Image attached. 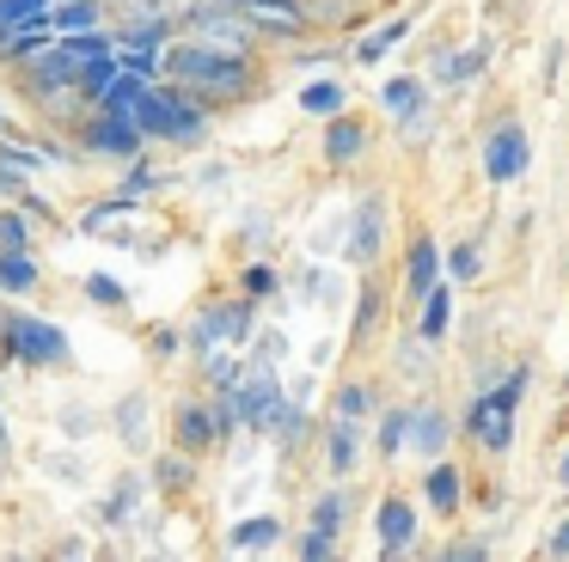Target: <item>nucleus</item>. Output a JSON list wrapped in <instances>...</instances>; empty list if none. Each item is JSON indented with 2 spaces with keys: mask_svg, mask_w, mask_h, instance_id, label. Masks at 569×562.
<instances>
[{
  "mask_svg": "<svg viewBox=\"0 0 569 562\" xmlns=\"http://www.w3.org/2000/svg\"><path fill=\"white\" fill-rule=\"evenodd\" d=\"M160 73L184 98H209V104H239V98L251 92V61L214 56V49H202V43H172L160 61Z\"/></svg>",
  "mask_w": 569,
  "mask_h": 562,
  "instance_id": "f257e3e1",
  "label": "nucleus"
},
{
  "mask_svg": "<svg viewBox=\"0 0 569 562\" xmlns=\"http://www.w3.org/2000/svg\"><path fill=\"white\" fill-rule=\"evenodd\" d=\"M184 43H202V49H214V56L246 61V56H251V43H258V24H251L239 7L190 0V12H184Z\"/></svg>",
  "mask_w": 569,
  "mask_h": 562,
  "instance_id": "f03ea898",
  "label": "nucleus"
},
{
  "mask_svg": "<svg viewBox=\"0 0 569 562\" xmlns=\"http://www.w3.org/2000/svg\"><path fill=\"white\" fill-rule=\"evenodd\" d=\"M520 398H527V367H520V373H508L496 391H483V398L471 403L466 428H471V440H478L483 452H508V440H515V410H520Z\"/></svg>",
  "mask_w": 569,
  "mask_h": 562,
  "instance_id": "7ed1b4c3",
  "label": "nucleus"
},
{
  "mask_svg": "<svg viewBox=\"0 0 569 562\" xmlns=\"http://www.w3.org/2000/svg\"><path fill=\"white\" fill-rule=\"evenodd\" d=\"M136 129L141 134H166V141H197L202 110H197V98H184L178 86L172 92H148V104L136 110Z\"/></svg>",
  "mask_w": 569,
  "mask_h": 562,
  "instance_id": "20e7f679",
  "label": "nucleus"
},
{
  "mask_svg": "<svg viewBox=\"0 0 569 562\" xmlns=\"http://www.w3.org/2000/svg\"><path fill=\"white\" fill-rule=\"evenodd\" d=\"M527 165H532L527 129H520V122H502V129L483 141V178H490V183H515Z\"/></svg>",
  "mask_w": 569,
  "mask_h": 562,
  "instance_id": "39448f33",
  "label": "nucleus"
},
{
  "mask_svg": "<svg viewBox=\"0 0 569 562\" xmlns=\"http://www.w3.org/2000/svg\"><path fill=\"white\" fill-rule=\"evenodd\" d=\"M7 342H13V354L31 367H62L68 361V337L56 324H43V318H13V324H7Z\"/></svg>",
  "mask_w": 569,
  "mask_h": 562,
  "instance_id": "423d86ee",
  "label": "nucleus"
},
{
  "mask_svg": "<svg viewBox=\"0 0 569 562\" xmlns=\"http://www.w3.org/2000/svg\"><path fill=\"white\" fill-rule=\"evenodd\" d=\"M233 398V410H239V422H251V428H276L282 422V385H276V373H251L239 391H227Z\"/></svg>",
  "mask_w": 569,
  "mask_h": 562,
  "instance_id": "0eeeda50",
  "label": "nucleus"
},
{
  "mask_svg": "<svg viewBox=\"0 0 569 562\" xmlns=\"http://www.w3.org/2000/svg\"><path fill=\"white\" fill-rule=\"evenodd\" d=\"M380 239H386V208H380V195H368L356 208V227H349V257L356 263H380Z\"/></svg>",
  "mask_w": 569,
  "mask_h": 562,
  "instance_id": "6e6552de",
  "label": "nucleus"
},
{
  "mask_svg": "<svg viewBox=\"0 0 569 562\" xmlns=\"http://www.w3.org/2000/svg\"><path fill=\"white\" fill-rule=\"evenodd\" d=\"M239 12H246L258 31H276V37H300V31L312 24L300 0H258V7H239Z\"/></svg>",
  "mask_w": 569,
  "mask_h": 562,
  "instance_id": "1a4fd4ad",
  "label": "nucleus"
},
{
  "mask_svg": "<svg viewBox=\"0 0 569 562\" xmlns=\"http://www.w3.org/2000/svg\"><path fill=\"white\" fill-rule=\"evenodd\" d=\"M87 147L92 153H111V159H129V153H141V129L136 122H117V117H99V122H87Z\"/></svg>",
  "mask_w": 569,
  "mask_h": 562,
  "instance_id": "9d476101",
  "label": "nucleus"
},
{
  "mask_svg": "<svg viewBox=\"0 0 569 562\" xmlns=\"http://www.w3.org/2000/svg\"><path fill=\"white\" fill-rule=\"evenodd\" d=\"M373 532H380V544H386V550H405L410 538H417V513H410V501L386 495V501H380V513H373Z\"/></svg>",
  "mask_w": 569,
  "mask_h": 562,
  "instance_id": "9b49d317",
  "label": "nucleus"
},
{
  "mask_svg": "<svg viewBox=\"0 0 569 562\" xmlns=\"http://www.w3.org/2000/svg\"><path fill=\"white\" fill-rule=\"evenodd\" d=\"M435 275H441V244H435L429 232H417V239H410V293H417V300H429Z\"/></svg>",
  "mask_w": 569,
  "mask_h": 562,
  "instance_id": "f8f14e48",
  "label": "nucleus"
},
{
  "mask_svg": "<svg viewBox=\"0 0 569 562\" xmlns=\"http://www.w3.org/2000/svg\"><path fill=\"white\" fill-rule=\"evenodd\" d=\"M148 92H153V86L141 80V73H117V86L99 98V104H104V117H117V122H136V110L148 104Z\"/></svg>",
  "mask_w": 569,
  "mask_h": 562,
  "instance_id": "ddd939ff",
  "label": "nucleus"
},
{
  "mask_svg": "<svg viewBox=\"0 0 569 562\" xmlns=\"http://www.w3.org/2000/svg\"><path fill=\"white\" fill-rule=\"evenodd\" d=\"M50 24L62 37H92L99 31V0H62V7L50 12Z\"/></svg>",
  "mask_w": 569,
  "mask_h": 562,
  "instance_id": "4468645a",
  "label": "nucleus"
},
{
  "mask_svg": "<svg viewBox=\"0 0 569 562\" xmlns=\"http://www.w3.org/2000/svg\"><path fill=\"white\" fill-rule=\"evenodd\" d=\"M50 0H0V37L31 31V24H50Z\"/></svg>",
  "mask_w": 569,
  "mask_h": 562,
  "instance_id": "2eb2a0df",
  "label": "nucleus"
},
{
  "mask_svg": "<svg viewBox=\"0 0 569 562\" xmlns=\"http://www.w3.org/2000/svg\"><path fill=\"white\" fill-rule=\"evenodd\" d=\"M361 141H368V134H361V122L337 117L331 129H325V159H331V165H349V159H361Z\"/></svg>",
  "mask_w": 569,
  "mask_h": 562,
  "instance_id": "dca6fc26",
  "label": "nucleus"
},
{
  "mask_svg": "<svg viewBox=\"0 0 569 562\" xmlns=\"http://www.w3.org/2000/svg\"><path fill=\"white\" fill-rule=\"evenodd\" d=\"M227 544L233 550H270V544H282V520H270V513H263V520H239L233 532H227Z\"/></svg>",
  "mask_w": 569,
  "mask_h": 562,
  "instance_id": "f3484780",
  "label": "nucleus"
},
{
  "mask_svg": "<svg viewBox=\"0 0 569 562\" xmlns=\"http://www.w3.org/2000/svg\"><path fill=\"white\" fill-rule=\"evenodd\" d=\"M31 288H38L31 251H0V293H31Z\"/></svg>",
  "mask_w": 569,
  "mask_h": 562,
  "instance_id": "a211bd4d",
  "label": "nucleus"
},
{
  "mask_svg": "<svg viewBox=\"0 0 569 562\" xmlns=\"http://www.w3.org/2000/svg\"><path fill=\"white\" fill-rule=\"evenodd\" d=\"M410 446H417V452H441L447 446V415L441 410H410Z\"/></svg>",
  "mask_w": 569,
  "mask_h": 562,
  "instance_id": "6ab92c4d",
  "label": "nucleus"
},
{
  "mask_svg": "<svg viewBox=\"0 0 569 562\" xmlns=\"http://www.w3.org/2000/svg\"><path fill=\"white\" fill-rule=\"evenodd\" d=\"M178 440H184L190 452H202L214 440V410H202V403H190V410H178Z\"/></svg>",
  "mask_w": 569,
  "mask_h": 562,
  "instance_id": "aec40b11",
  "label": "nucleus"
},
{
  "mask_svg": "<svg viewBox=\"0 0 569 562\" xmlns=\"http://www.w3.org/2000/svg\"><path fill=\"white\" fill-rule=\"evenodd\" d=\"M325 446H331V471H356V459H361V434H356V422H337Z\"/></svg>",
  "mask_w": 569,
  "mask_h": 562,
  "instance_id": "412c9836",
  "label": "nucleus"
},
{
  "mask_svg": "<svg viewBox=\"0 0 569 562\" xmlns=\"http://www.w3.org/2000/svg\"><path fill=\"white\" fill-rule=\"evenodd\" d=\"M429 508L435 513H453L459 508V471H453V464H435V471H429Z\"/></svg>",
  "mask_w": 569,
  "mask_h": 562,
  "instance_id": "4be33fe9",
  "label": "nucleus"
},
{
  "mask_svg": "<svg viewBox=\"0 0 569 562\" xmlns=\"http://www.w3.org/2000/svg\"><path fill=\"white\" fill-rule=\"evenodd\" d=\"M300 104H307L312 117H331L337 122V110H343V86H337V80H312L307 92H300Z\"/></svg>",
  "mask_w": 569,
  "mask_h": 562,
  "instance_id": "5701e85b",
  "label": "nucleus"
},
{
  "mask_svg": "<svg viewBox=\"0 0 569 562\" xmlns=\"http://www.w3.org/2000/svg\"><path fill=\"white\" fill-rule=\"evenodd\" d=\"M405 31H410L405 19L380 24V31H373V37H361V43H356V61H368V68H373V61H380V56H386V49H392V43H398V37H405Z\"/></svg>",
  "mask_w": 569,
  "mask_h": 562,
  "instance_id": "b1692460",
  "label": "nucleus"
},
{
  "mask_svg": "<svg viewBox=\"0 0 569 562\" xmlns=\"http://www.w3.org/2000/svg\"><path fill=\"white\" fill-rule=\"evenodd\" d=\"M117 73H123V61H117V56L92 61V68L80 73V92H87V98H104V92H111V86H117Z\"/></svg>",
  "mask_w": 569,
  "mask_h": 562,
  "instance_id": "393cba45",
  "label": "nucleus"
},
{
  "mask_svg": "<svg viewBox=\"0 0 569 562\" xmlns=\"http://www.w3.org/2000/svg\"><path fill=\"white\" fill-rule=\"evenodd\" d=\"M417 104H422V80H392L386 86V110H392V117H417Z\"/></svg>",
  "mask_w": 569,
  "mask_h": 562,
  "instance_id": "a878e982",
  "label": "nucleus"
},
{
  "mask_svg": "<svg viewBox=\"0 0 569 562\" xmlns=\"http://www.w3.org/2000/svg\"><path fill=\"white\" fill-rule=\"evenodd\" d=\"M337 525H343V489H331L325 501H312V532H331L337 538Z\"/></svg>",
  "mask_w": 569,
  "mask_h": 562,
  "instance_id": "bb28decb",
  "label": "nucleus"
},
{
  "mask_svg": "<svg viewBox=\"0 0 569 562\" xmlns=\"http://www.w3.org/2000/svg\"><path fill=\"white\" fill-rule=\"evenodd\" d=\"M368 410H373L368 385H343V391H337V415H343V422H361Z\"/></svg>",
  "mask_w": 569,
  "mask_h": 562,
  "instance_id": "cd10ccee",
  "label": "nucleus"
},
{
  "mask_svg": "<svg viewBox=\"0 0 569 562\" xmlns=\"http://www.w3.org/2000/svg\"><path fill=\"white\" fill-rule=\"evenodd\" d=\"M441 330H447V288H435L429 300H422V337L435 342Z\"/></svg>",
  "mask_w": 569,
  "mask_h": 562,
  "instance_id": "c85d7f7f",
  "label": "nucleus"
},
{
  "mask_svg": "<svg viewBox=\"0 0 569 562\" xmlns=\"http://www.w3.org/2000/svg\"><path fill=\"white\" fill-rule=\"evenodd\" d=\"M405 440H410V410H392L380 428V452H405Z\"/></svg>",
  "mask_w": 569,
  "mask_h": 562,
  "instance_id": "c756f323",
  "label": "nucleus"
},
{
  "mask_svg": "<svg viewBox=\"0 0 569 562\" xmlns=\"http://www.w3.org/2000/svg\"><path fill=\"white\" fill-rule=\"evenodd\" d=\"M300 562H337V538L331 532H307L300 538Z\"/></svg>",
  "mask_w": 569,
  "mask_h": 562,
  "instance_id": "7c9ffc66",
  "label": "nucleus"
},
{
  "mask_svg": "<svg viewBox=\"0 0 569 562\" xmlns=\"http://www.w3.org/2000/svg\"><path fill=\"white\" fill-rule=\"evenodd\" d=\"M117 428H123L129 440H141V434H148V403H141V398H129L123 410H117Z\"/></svg>",
  "mask_w": 569,
  "mask_h": 562,
  "instance_id": "2f4dec72",
  "label": "nucleus"
},
{
  "mask_svg": "<svg viewBox=\"0 0 569 562\" xmlns=\"http://www.w3.org/2000/svg\"><path fill=\"white\" fill-rule=\"evenodd\" d=\"M478 68H483V43H478V49H459L453 61H441L447 80H466V73H478Z\"/></svg>",
  "mask_w": 569,
  "mask_h": 562,
  "instance_id": "473e14b6",
  "label": "nucleus"
},
{
  "mask_svg": "<svg viewBox=\"0 0 569 562\" xmlns=\"http://www.w3.org/2000/svg\"><path fill=\"white\" fill-rule=\"evenodd\" d=\"M435 562H490V550H483L478 538H459V544H447Z\"/></svg>",
  "mask_w": 569,
  "mask_h": 562,
  "instance_id": "72a5a7b5",
  "label": "nucleus"
},
{
  "mask_svg": "<svg viewBox=\"0 0 569 562\" xmlns=\"http://www.w3.org/2000/svg\"><path fill=\"white\" fill-rule=\"evenodd\" d=\"M87 293H92V300H99V305H129V293L117 288L111 275H87Z\"/></svg>",
  "mask_w": 569,
  "mask_h": 562,
  "instance_id": "f704fd0d",
  "label": "nucleus"
},
{
  "mask_svg": "<svg viewBox=\"0 0 569 562\" xmlns=\"http://www.w3.org/2000/svg\"><path fill=\"white\" fill-rule=\"evenodd\" d=\"M160 489H190V464L184 459H160Z\"/></svg>",
  "mask_w": 569,
  "mask_h": 562,
  "instance_id": "c9c22d12",
  "label": "nucleus"
},
{
  "mask_svg": "<svg viewBox=\"0 0 569 562\" xmlns=\"http://www.w3.org/2000/svg\"><path fill=\"white\" fill-rule=\"evenodd\" d=\"M0 244H7V251H26V220H13V214H0Z\"/></svg>",
  "mask_w": 569,
  "mask_h": 562,
  "instance_id": "e433bc0d",
  "label": "nucleus"
},
{
  "mask_svg": "<svg viewBox=\"0 0 569 562\" xmlns=\"http://www.w3.org/2000/svg\"><path fill=\"white\" fill-rule=\"evenodd\" d=\"M447 263H453V275H478V269H483V257H478V244H459V251L447 257Z\"/></svg>",
  "mask_w": 569,
  "mask_h": 562,
  "instance_id": "4c0bfd02",
  "label": "nucleus"
},
{
  "mask_svg": "<svg viewBox=\"0 0 569 562\" xmlns=\"http://www.w3.org/2000/svg\"><path fill=\"white\" fill-rule=\"evenodd\" d=\"M270 288H276L270 269H246V293H270Z\"/></svg>",
  "mask_w": 569,
  "mask_h": 562,
  "instance_id": "58836bf2",
  "label": "nucleus"
},
{
  "mask_svg": "<svg viewBox=\"0 0 569 562\" xmlns=\"http://www.w3.org/2000/svg\"><path fill=\"white\" fill-rule=\"evenodd\" d=\"M551 556H557V562H569V520L551 532Z\"/></svg>",
  "mask_w": 569,
  "mask_h": 562,
  "instance_id": "ea45409f",
  "label": "nucleus"
},
{
  "mask_svg": "<svg viewBox=\"0 0 569 562\" xmlns=\"http://www.w3.org/2000/svg\"><path fill=\"white\" fill-rule=\"evenodd\" d=\"M56 556H62V562H87V544H80V538H68V544L56 550Z\"/></svg>",
  "mask_w": 569,
  "mask_h": 562,
  "instance_id": "a19ab883",
  "label": "nucleus"
},
{
  "mask_svg": "<svg viewBox=\"0 0 569 562\" xmlns=\"http://www.w3.org/2000/svg\"><path fill=\"white\" fill-rule=\"evenodd\" d=\"M557 476H563V489H569V452H563V464H557Z\"/></svg>",
  "mask_w": 569,
  "mask_h": 562,
  "instance_id": "79ce46f5",
  "label": "nucleus"
},
{
  "mask_svg": "<svg viewBox=\"0 0 569 562\" xmlns=\"http://www.w3.org/2000/svg\"><path fill=\"white\" fill-rule=\"evenodd\" d=\"M233 7H258V0H233Z\"/></svg>",
  "mask_w": 569,
  "mask_h": 562,
  "instance_id": "37998d69",
  "label": "nucleus"
}]
</instances>
